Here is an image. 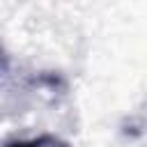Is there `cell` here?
I'll list each match as a JSON object with an SVG mask.
<instances>
[{
  "label": "cell",
  "instance_id": "1",
  "mask_svg": "<svg viewBox=\"0 0 147 147\" xmlns=\"http://www.w3.org/2000/svg\"><path fill=\"white\" fill-rule=\"evenodd\" d=\"M7 147H71V145H69L67 140L57 138V136L44 133V136L30 138V140H16V142H9Z\"/></svg>",
  "mask_w": 147,
  "mask_h": 147
}]
</instances>
